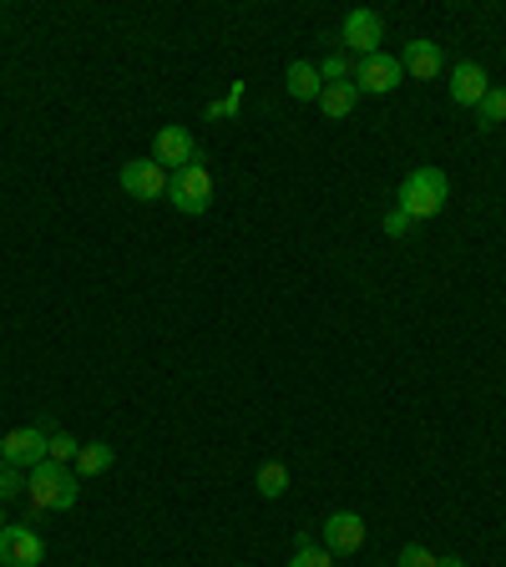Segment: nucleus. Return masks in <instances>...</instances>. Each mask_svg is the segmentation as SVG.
Masks as SVG:
<instances>
[{
	"label": "nucleus",
	"instance_id": "nucleus-1",
	"mask_svg": "<svg viewBox=\"0 0 506 567\" xmlns=\"http://www.w3.org/2000/svg\"><path fill=\"white\" fill-rule=\"evenodd\" d=\"M451 204V177L441 173V168H416V173H405L400 177V193H395V208H400L410 223H425L435 219L441 208Z\"/></svg>",
	"mask_w": 506,
	"mask_h": 567
},
{
	"label": "nucleus",
	"instance_id": "nucleus-2",
	"mask_svg": "<svg viewBox=\"0 0 506 567\" xmlns=\"http://www.w3.org/2000/svg\"><path fill=\"white\" fill-rule=\"evenodd\" d=\"M76 496H82V477H76L72 466H61V461L30 466V477H26V502H30L36 511H72V507H76Z\"/></svg>",
	"mask_w": 506,
	"mask_h": 567
},
{
	"label": "nucleus",
	"instance_id": "nucleus-3",
	"mask_svg": "<svg viewBox=\"0 0 506 567\" xmlns=\"http://www.w3.org/2000/svg\"><path fill=\"white\" fill-rule=\"evenodd\" d=\"M168 198H173L177 213L198 219V213H208V208H213V173H208L202 162H188V168H177V173L168 177Z\"/></svg>",
	"mask_w": 506,
	"mask_h": 567
},
{
	"label": "nucleus",
	"instance_id": "nucleus-4",
	"mask_svg": "<svg viewBox=\"0 0 506 567\" xmlns=\"http://www.w3.org/2000/svg\"><path fill=\"white\" fill-rule=\"evenodd\" d=\"M116 183H122V193H127V198H137V204H158V198H168V168H158L152 158L122 162Z\"/></svg>",
	"mask_w": 506,
	"mask_h": 567
},
{
	"label": "nucleus",
	"instance_id": "nucleus-5",
	"mask_svg": "<svg viewBox=\"0 0 506 567\" xmlns=\"http://www.w3.org/2000/svg\"><path fill=\"white\" fill-rule=\"evenodd\" d=\"M400 82H405L400 57H385V51H375V57L355 61V87H360V97H365V91H370V97H391Z\"/></svg>",
	"mask_w": 506,
	"mask_h": 567
},
{
	"label": "nucleus",
	"instance_id": "nucleus-6",
	"mask_svg": "<svg viewBox=\"0 0 506 567\" xmlns=\"http://www.w3.org/2000/svg\"><path fill=\"white\" fill-rule=\"evenodd\" d=\"M46 456H51V436H46L41 426H21V431H5V441H0V461L11 466H41Z\"/></svg>",
	"mask_w": 506,
	"mask_h": 567
},
{
	"label": "nucleus",
	"instance_id": "nucleus-7",
	"mask_svg": "<svg viewBox=\"0 0 506 567\" xmlns=\"http://www.w3.org/2000/svg\"><path fill=\"white\" fill-rule=\"evenodd\" d=\"M46 542L36 527H0V567H41Z\"/></svg>",
	"mask_w": 506,
	"mask_h": 567
},
{
	"label": "nucleus",
	"instance_id": "nucleus-8",
	"mask_svg": "<svg viewBox=\"0 0 506 567\" xmlns=\"http://www.w3.org/2000/svg\"><path fill=\"white\" fill-rule=\"evenodd\" d=\"M152 162L177 173V168H188V162H202V152H198L188 127H158V137H152Z\"/></svg>",
	"mask_w": 506,
	"mask_h": 567
},
{
	"label": "nucleus",
	"instance_id": "nucleus-9",
	"mask_svg": "<svg viewBox=\"0 0 506 567\" xmlns=\"http://www.w3.org/2000/svg\"><path fill=\"white\" fill-rule=\"evenodd\" d=\"M340 41L349 46V51H360V57H375L380 41H385V21H380L375 11H349L345 26H340Z\"/></svg>",
	"mask_w": 506,
	"mask_h": 567
},
{
	"label": "nucleus",
	"instance_id": "nucleus-10",
	"mask_svg": "<svg viewBox=\"0 0 506 567\" xmlns=\"http://www.w3.org/2000/svg\"><path fill=\"white\" fill-rule=\"evenodd\" d=\"M365 538H370V532H365L360 511H330V517H324V547H330V553H340V557L360 553Z\"/></svg>",
	"mask_w": 506,
	"mask_h": 567
},
{
	"label": "nucleus",
	"instance_id": "nucleus-11",
	"mask_svg": "<svg viewBox=\"0 0 506 567\" xmlns=\"http://www.w3.org/2000/svg\"><path fill=\"white\" fill-rule=\"evenodd\" d=\"M486 91H492L486 66H481V61H456V72H451V102H456V107H477Z\"/></svg>",
	"mask_w": 506,
	"mask_h": 567
},
{
	"label": "nucleus",
	"instance_id": "nucleus-12",
	"mask_svg": "<svg viewBox=\"0 0 506 567\" xmlns=\"http://www.w3.org/2000/svg\"><path fill=\"white\" fill-rule=\"evenodd\" d=\"M400 66L416 76V82H431V76H441V66H446V51H441L435 41H420L416 36V41H405Z\"/></svg>",
	"mask_w": 506,
	"mask_h": 567
},
{
	"label": "nucleus",
	"instance_id": "nucleus-13",
	"mask_svg": "<svg viewBox=\"0 0 506 567\" xmlns=\"http://www.w3.org/2000/svg\"><path fill=\"white\" fill-rule=\"evenodd\" d=\"M284 87H289L294 102H319L324 82H319V66H309V61H294L289 72H284Z\"/></svg>",
	"mask_w": 506,
	"mask_h": 567
},
{
	"label": "nucleus",
	"instance_id": "nucleus-14",
	"mask_svg": "<svg viewBox=\"0 0 506 567\" xmlns=\"http://www.w3.org/2000/svg\"><path fill=\"white\" fill-rule=\"evenodd\" d=\"M355 102H360V87H355V82H334V87L319 91V112L330 116V122L349 116V112H355Z\"/></svg>",
	"mask_w": 506,
	"mask_h": 567
},
{
	"label": "nucleus",
	"instance_id": "nucleus-15",
	"mask_svg": "<svg viewBox=\"0 0 506 567\" xmlns=\"http://www.w3.org/2000/svg\"><path fill=\"white\" fill-rule=\"evenodd\" d=\"M112 461H116L112 446H107V441H91V446H82V452H76V477H101Z\"/></svg>",
	"mask_w": 506,
	"mask_h": 567
},
{
	"label": "nucleus",
	"instance_id": "nucleus-16",
	"mask_svg": "<svg viewBox=\"0 0 506 567\" xmlns=\"http://www.w3.org/2000/svg\"><path fill=\"white\" fill-rule=\"evenodd\" d=\"M254 486H259V496L279 502V496L289 492V466H284V461H263V466H259V477H254Z\"/></svg>",
	"mask_w": 506,
	"mask_h": 567
},
{
	"label": "nucleus",
	"instance_id": "nucleus-17",
	"mask_svg": "<svg viewBox=\"0 0 506 567\" xmlns=\"http://www.w3.org/2000/svg\"><path fill=\"white\" fill-rule=\"evenodd\" d=\"M289 567H334V553L330 547H314V542L304 538H294V557H289Z\"/></svg>",
	"mask_w": 506,
	"mask_h": 567
},
{
	"label": "nucleus",
	"instance_id": "nucleus-18",
	"mask_svg": "<svg viewBox=\"0 0 506 567\" xmlns=\"http://www.w3.org/2000/svg\"><path fill=\"white\" fill-rule=\"evenodd\" d=\"M349 76H355V57H349V51H330V57L319 61V82H324V87L349 82Z\"/></svg>",
	"mask_w": 506,
	"mask_h": 567
},
{
	"label": "nucleus",
	"instance_id": "nucleus-19",
	"mask_svg": "<svg viewBox=\"0 0 506 567\" xmlns=\"http://www.w3.org/2000/svg\"><path fill=\"white\" fill-rule=\"evenodd\" d=\"M496 122H506V87H492L477 102V127H496Z\"/></svg>",
	"mask_w": 506,
	"mask_h": 567
},
{
	"label": "nucleus",
	"instance_id": "nucleus-20",
	"mask_svg": "<svg viewBox=\"0 0 506 567\" xmlns=\"http://www.w3.org/2000/svg\"><path fill=\"white\" fill-rule=\"evenodd\" d=\"M11 496H26V477H21V466L0 461V502H11Z\"/></svg>",
	"mask_w": 506,
	"mask_h": 567
},
{
	"label": "nucleus",
	"instance_id": "nucleus-21",
	"mask_svg": "<svg viewBox=\"0 0 506 567\" xmlns=\"http://www.w3.org/2000/svg\"><path fill=\"white\" fill-rule=\"evenodd\" d=\"M76 452H82V441L76 436H66V431H57V436H51V456H46V461H76Z\"/></svg>",
	"mask_w": 506,
	"mask_h": 567
},
{
	"label": "nucleus",
	"instance_id": "nucleus-22",
	"mask_svg": "<svg viewBox=\"0 0 506 567\" xmlns=\"http://www.w3.org/2000/svg\"><path fill=\"white\" fill-rule=\"evenodd\" d=\"M395 567H435V553L420 547V542H410V547H400V563Z\"/></svg>",
	"mask_w": 506,
	"mask_h": 567
},
{
	"label": "nucleus",
	"instance_id": "nucleus-23",
	"mask_svg": "<svg viewBox=\"0 0 506 567\" xmlns=\"http://www.w3.org/2000/svg\"><path fill=\"white\" fill-rule=\"evenodd\" d=\"M385 233H391V238H405V233H410V219H405L400 208H391V213H385Z\"/></svg>",
	"mask_w": 506,
	"mask_h": 567
},
{
	"label": "nucleus",
	"instance_id": "nucleus-24",
	"mask_svg": "<svg viewBox=\"0 0 506 567\" xmlns=\"http://www.w3.org/2000/svg\"><path fill=\"white\" fill-rule=\"evenodd\" d=\"M238 97H244V87H233V91H229V102H213V107H208V122H218V116H229L233 107H238Z\"/></svg>",
	"mask_w": 506,
	"mask_h": 567
},
{
	"label": "nucleus",
	"instance_id": "nucleus-25",
	"mask_svg": "<svg viewBox=\"0 0 506 567\" xmlns=\"http://www.w3.org/2000/svg\"><path fill=\"white\" fill-rule=\"evenodd\" d=\"M435 567H466V563L456 553H446V557H435Z\"/></svg>",
	"mask_w": 506,
	"mask_h": 567
},
{
	"label": "nucleus",
	"instance_id": "nucleus-26",
	"mask_svg": "<svg viewBox=\"0 0 506 567\" xmlns=\"http://www.w3.org/2000/svg\"><path fill=\"white\" fill-rule=\"evenodd\" d=\"M0 527H5V511H0Z\"/></svg>",
	"mask_w": 506,
	"mask_h": 567
}]
</instances>
